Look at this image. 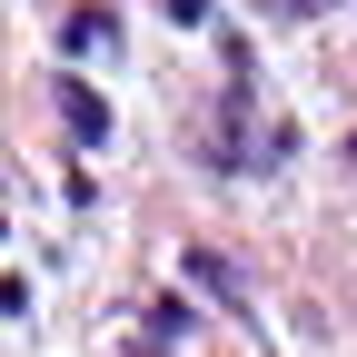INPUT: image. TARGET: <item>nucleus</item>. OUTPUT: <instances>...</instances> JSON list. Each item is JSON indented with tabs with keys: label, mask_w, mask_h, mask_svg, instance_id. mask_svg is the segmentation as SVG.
<instances>
[{
	"label": "nucleus",
	"mask_w": 357,
	"mask_h": 357,
	"mask_svg": "<svg viewBox=\"0 0 357 357\" xmlns=\"http://www.w3.org/2000/svg\"><path fill=\"white\" fill-rule=\"evenodd\" d=\"M70 129H79V139H100V129H109V109L89 100V89H70Z\"/></svg>",
	"instance_id": "obj_1"
}]
</instances>
